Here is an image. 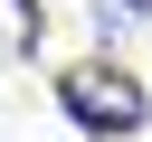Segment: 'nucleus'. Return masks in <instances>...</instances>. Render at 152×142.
I'll list each match as a JSON object with an SVG mask.
<instances>
[{
  "instance_id": "f03ea898",
  "label": "nucleus",
  "mask_w": 152,
  "mask_h": 142,
  "mask_svg": "<svg viewBox=\"0 0 152 142\" xmlns=\"http://www.w3.org/2000/svg\"><path fill=\"white\" fill-rule=\"evenodd\" d=\"M38 47V0H0V57H28Z\"/></svg>"
},
{
  "instance_id": "f257e3e1",
  "label": "nucleus",
  "mask_w": 152,
  "mask_h": 142,
  "mask_svg": "<svg viewBox=\"0 0 152 142\" xmlns=\"http://www.w3.org/2000/svg\"><path fill=\"white\" fill-rule=\"evenodd\" d=\"M57 104H66V123H86L95 142H124V133H142V114H152L142 76H133V66H114V57H86V66H66V76H57Z\"/></svg>"
},
{
  "instance_id": "7ed1b4c3",
  "label": "nucleus",
  "mask_w": 152,
  "mask_h": 142,
  "mask_svg": "<svg viewBox=\"0 0 152 142\" xmlns=\"http://www.w3.org/2000/svg\"><path fill=\"white\" fill-rule=\"evenodd\" d=\"M114 19H152V0H114Z\"/></svg>"
}]
</instances>
